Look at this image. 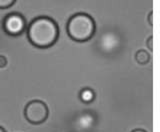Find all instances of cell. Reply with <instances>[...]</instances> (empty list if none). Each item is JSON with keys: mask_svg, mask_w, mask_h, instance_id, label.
<instances>
[{"mask_svg": "<svg viewBox=\"0 0 160 132\" xmlns=\"http://www.w3.org/2000/svg\"><path fill=\"white\" fill-rule=\"evenodd\" d=\"M0 132H6V131H5V129L3 127H1V126H0Z\"/></svg>", "mask_w": 160, "mask_h": 132, "instance_id": "cell-12", "label": "cell"}, {"mask_svg": "<svg viewBox=\"0 0 160 132\" xmlns=\"http://www.w3.org/2000/svg\"><path fill=\"white\" fill-rule=\"evenodd\" d=\"M135 60L140 65H145L150 61V55L146 50L140 49L135 53Z\"/></svg>", "mask_w": 160, "mask_h": 132, "instance_id": "cell-5", "label": "cell"}, {"mask_svg": "<svg viewBox=\"0 0 160 132\" xmlns=\"http://www.w3.org/2000/svg\"><path fill=\"white\" fill-rule=\"evenodd\" d=\"M153 12L151 11L149 14H148V22H149V25H151L152 26V24H153Z\"/></svg>", "mask_w": 160, "mask_h": 132, "instance_id": "cell-10", "label": "cell"}, {"mask_svg": "<svg viewBox=\"0 0 160 132\" xmlns=\"http://www.w3.org/2000/svg\"><path fill=\"white\" fill-rule=\"evenodd\" d=\"M80 98L83 102L89 103L93 101L94 99V92L90 88H84L81 92H80Z\"/></svg>", "mask_w": 160, "mask_h": 132, "instance_id": "cell-6", "label": "cell"}, {"mask_svg": "<svg viewBox=\"0 0 160 132\" xmlns=\"http://www.w3.org/2000/svg\"><path fill=\"white\" fill-rule=\"evenodd\" d=\"M147 47L150 51H152L153 50V37L150 36L148 39H147Z\"/></svg>", "mask_w": 160, "mask_h": 132, "instance_id": "cell-9", "label": "cell"}, {"mask_svg": "<svg viewBox=\"0 0 160 132\" xmlns=\"http://www.w3.org/2000/svg\"><path fill=\"white\" fill-rule=\"evenodd\" d=\"M26 27V22L21 14L11 13L5 17L3 21V29L4 31L9 35L16 36L23 33Z\"/></svg>", "mask_w": 160, "mask_h": 132, "instance_id": "cell-4", "label": "cell"}, {"mask_svg": "<svg viewBox=\"0 0 160 132\" xmlns=\"http://www.w3.org/2000/svg\"><path fill=\"white\" fill-rule=\"evenodd\" d=\"M7 65V58L3 56V55H0V68H3Z\"/></svg>", "mask_w": 160, "mask_h": 132, "instance_id": "cell-8", "label": "cell"}, {"mask_svg": "<svg viewBox=\"0 0 160 132\" xmlns=\"http://www.w3.org/2000/svg\"><path fill=\"white\" fill-rule=\"evenodd\" d=\"M59 28L52 18L39 16L30 22L27 28V38L38 48H47L57 41Z\"/></svg>", "mask_w": 160, "mask_h": 132, "instance_id": "cell-1", "label": "cell"}, {"mask_svg": "<svg viewBox=\"0 0 160 132\" xmlns=\"http://www.w3.org/2000/svg\"><path fill=\"white\" fill-rule=\"evenodd\" d=\"M66 30L69 37L74 41L85 42L94 35L96 25L90 15L77 13L69 19Z\"/></svg>", "mask_w": 160, "mask_h": 132, "instance_id": "cell-2", "label": "cell"}, {"mask_svg": "<svg viewBox=\"0 0 160 132\" xmlns=\"http://www.w3.org/2000/svg\"><path fill=\"white\" fill-rule=\"evenodd\" d=\"M131 132H147V131H145L144 129H134Z\"/></svg>", "mask_w": 160, "mask_h": 132, "instance_id": "cell-11", "label": "cell"}, {"mask_svg": "<svg viewBox=\"0 0 160 132\" xmlns=\"http://www.w3.org/2000/svg\"><path fill=\"white\" fill-rule=\"evenodd\" d=\"M49 109L47 105L40 100H32L24 109V116L28 122L32 124L43 123L48 118Z\"/></svg>", "mask_w": 160, "mask_h": 132, "instance_id": "cell-3", "label": "cell"}, {"mask_svg": "<svg viewBox=\"0 0 160 132\" xmlns=\"http://www.w3.org/2000/svg\"><path fill=\"white\" fill-rule=\"evenodd\" d=\"M15 3L14 0H0V9H5L11 7Z\"/></svg>", "mask_w": 160, "mask_h": 132, "instance_id": "cell-7", "label": "cell"}]
</instances>
